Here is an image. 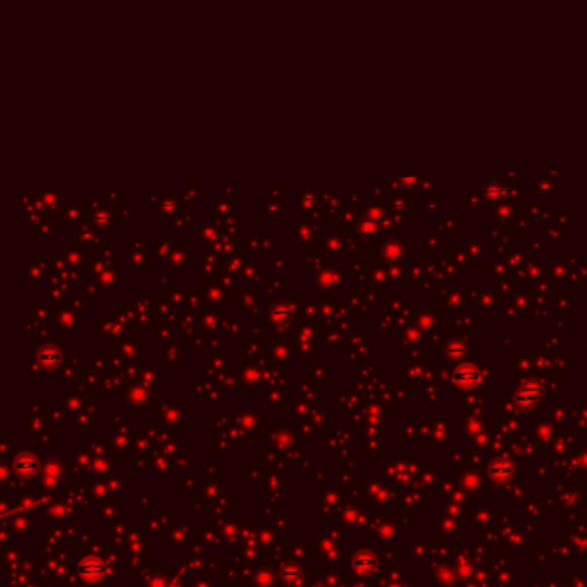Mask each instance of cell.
Masks as SVG:
<instances>
[{
	"label": "cell",
	"mask_w": 587,
	"mask_h": 587,
	"mask_svg": "<svg viewBox=\"0 0 587 587\" xmlns=\"http://www.w3.org/2000/svg\"><path fill=\"white\" fill-rule=\"evenodd\" d=\"M257 267H259V260H246L243 266V276L246 281H264V274L257 272Z\"/></svg>",
	"instance_id": "5bb4252c"
},
{
	"label": "cell",
	"mask_w": 587,
	"mask_h": 587,
	"mask_svg": "<svg viewBox=\"0 0 587 587\" xmlns=\"http://www.w3.org/2000/svg\"><path fill=\"white\" fill-rule=\"evenodd\" d=\"M259 246H260V250H264V252H267V250H272L274 248V240L270 236H262V238H259Z\"/></svg>",
	"instance_id": "d590c367"
},
{
	"label": "cell",
	"mask_w": 587,
	"mask_h": 587,
	"mask_svg": "<svg viewBox=\"0 0 587 587\" xmlns=\"http://www.w3.org/2000/svg\"><path fill=\"white\" fill-rule=\"evenodd\" d=\"M67 288H69L67 282L66 284H60V286H52V288H50V293H49L50 303H52L53 300H55V302H60V300L66 298V296L69 295V289Z\"/></svg>",
	"instance_id": "603a6c76"
},
{
	"label": "cell",
	"mask_w": 587,
	"mask_h": 587,
	"mask_svg": "<svg viewBox=\"0 0 587 587\" xmlns=\"http://www.w3.org/2000/svg\"><path fill=\"white\" fill-rule=\"evenodd\" d=\"M122 277L121 274H114L112 272V270H104L102 274H99V277H97V281H99V286L100 288H104V289H110V288H114L115 286V282L117 281H122Z\"/></svg>",
	"instance_id": "7c38bea8"
},
{
	"label": "cell",
	"mask_w": 587,
	"mask_h": 587,
	"mask_svg": "<svg viewBox=\"0 0 587 587\" xmlns=\"http://www.w3.org/2000/svg\"><path fill=\"white\" fill-rule=\"evenodd\" d=\"M195 215L193 213H188V212H179L176 213V217H174V233H177V229H183L184 226H193L195 224Z\"/></svg>",
	"instance_id": "d6986e66"
},
{
	"label": "cell",
	"mask_w": 587,
	"mask_h": 587,
	"mask_svg": "<svg viewBox=\"0 0 587 587\" xmlns=\"http://www.w3.org/2000/svg\"><path fill=\"white\" fill-rule=\"evenodd\" d=\"M45 266H47V264L33 262L30 267H28L26 270H24V274H26V279H31V281H36V279H43V277L47 276Z\"/></svg>",
	"instance_id": "ac0fdd59"
},
{
	"label": "cell",
	"mask_w": 587,
	"mask_h": 587,
	"mask_svg": "<svg viewBox=\"0 0 587 587\" xmlns=\"http://www.w3.org/2000/svg\"><path fill=\"white\" fill-rule=\"evenodd\" d=\"M71 309H74L76 312H78V314H85V312H86L85 300H81V298H72Z\"/></svg>",
	"instance_id": "8d00e7d4"
},
{
	"label": "cell",
	"mask_w": 587,
	"mask_h": 587,
	"mask_svg": "<svg viewBox=\"0 0 587 587\" xmlns=\"http://www.w3.org/2000/svg\"><path fill=\"white\" fill-rule=\"evenodd\" d=\"M157 288L159 289H164V291H167V295L172 291V282H171V277L169 276H157Z\"/></svg>",
	"instance_id": "f546056e"
},
{
	"label": "cell",
	"mask_w": 587,
	"mask_h": 587,
	"mask_svg": "<svg viewBox=\"0 0 587 587\" xmlns=\"http://www.w3.org/2000/svg\"><path fill=\"white\" fill-rule=\"evenodd\" d=\"M317 191H309V190H300L298 191V202L303 209H317L315 207V202H317Z\"/></svg>",
	"instance_id": "2e32d148"
},
{
	"label": "cell",
	"mask_w": 587,
	"mask_h": 587,
	"mask_svg": "<svg viewBox=\"0 0 587 587\" xmlns=\"http://www.w3.org/2000/svg\"><path fill=\"white\" fill-rule=\"evenodd\" d=\"M57 324H60L64 329H66V332H69L72 327H76V324H78V319H76V314L72 312V309H60L57 312Z\"/></svg>",
	"instance_id": "9c48e42d"
},
{
	"label": "cell",
	"mask_w": 587,
	"mask_h": 587,
	"mask_svg": "<svg viewBox=\"0 0 587 587\" xmlns=\"http://www.w3.org/2000/svg\"><path fill=\"white\" fill-rule=\"evenodd\" d=\"M186 295L188 293H177V291H171L169 293V300H171L172 305H181V303H186Z\"/></svg>",
	"instance_id": "e575fe53"
},
{
	"label": "cell",
	"mask_w": 587,
	"mask_h": 587,
	"mask_svg": "<svg viewBox=\"0 0 587 587\" xmlns=\"http://www.w3.org/2000/svg\"><path fill=\"white\" fill-rule=\"evenodd\" d=\"M241 227H243L241 220L240 219H233V217H231V219H227V220H224V224H222L224 234H227V236H236V234L241 231Z\"/></svg>",
	"instance_id": "7402d4cb"
},
{
	"label": "cell",
	"mask_w": 587,
	"mask_h": 587,
	"mask_svg": "<svg viewBox=\"0 0 587 587\" xmlns=\"http://www.w3.org/2000/svg\"><path fill=\"white\" fill-rule=\"evenodd\" d=\"M205 300L212 307L226 305L227 302V289L222 284H209L205 289Z\"/></svg>",
	"instance_id": "3957f363"
},
{
	"label": "cell",
	"mask_w": 587,
	"mask_h": 587,
	"mask_svg": "<svg viewBox=\"0 0 587 587\" xmlns=\"http://www.w3.org/2000/svg\"><path fill=\"white\" fill-rule=\"evenodd\" d=\"M172 238L171 236H159L157 238V255L160 257L162 260L167 259L169 253H172Z\"/></svg>",
	"instance_id": "9a60e30c"
},
{
	"label": "cell",
	"mask_w": 587,
	"mask_h": 587,
	"mask_svg": "<svg viewBox=\"0 0 587 587\" xmlns=\"http://www.w3.org/2000/svg\"><path fill=\"white\" fill-rule=\"evenodd\" d=\"M33 317L42 319V320H49V319H55V309L52 303L45 307H33Z\"/></svg>",
	"instance_id": "44dd1931"
},
{
	"label": "cell",
	"mask_w": 587,
	"mask_h": 587,
	"mask_svg": "<svg viewBox=\"0 0 587 587\" xmlns=\"http://www.w3.org/2000/svg\"><path fill=\"white\" fill-rule=\"evenodd\" d=\"M281 284H282V279H281V276L277 274V277L274 279L272 284L269 286V295H272L274 291H279V289H281Z\"/></svg>",
	"instance_id": "60d3db41"
},
{
	"label": "cell",
	"mask_w": 587,
	"mask_h": 587,
	"mask_svg": "<svg viewBox=\"0 0 587 587\" xmlns=\"http://www.w3.org/2000/svg\"><path fill=\"white\" fill-rule=\"evenodd\" d=\"M319 257H320V252H317V250H310V252H307V262L309 264L317 262Z\"/></svg>",
	"instance_id": "7bdbcfd3"
},
{
	"label": "cell",
	"mask_w": 587,
	"mask_h": 587,
	"mask_svg": "<svg viewBox=\"0 0 587 587\" xmlns=\"http://www.w3.org/2000/svg\"><path fill=\"white\" fill-rule=\"evenodd\" d=\"M245 262L246 260L243 259L240 253H231V255H227L226 262H222V267H224V270H227V272L236 274L238 270H243Z\"/></svg>",
	"instance_id": "30bf717a"
},
{
	"label": "cell",
	"mask_w": 587,
	"mask_h": 587,
	"mask_svg": "<svg viewBox=\"0 0 587 587\" xmlns=\"http://www.w3.org/2000/svg\"><path fill=\"white\" fill-rule=\"evenodd\" d=\"M99 288H100V286H99V282H97V281L88 282V295L90 296H99V293H100Z\"/></svg>",
	"instance_id": "b9f144b4"
},
{
	"label": "cell",
	"mask_w": 587,
	"mask_h": 587,
	"mask_svg": "<svg viewBox=\"0 0 587 587\" xmlns=\"http://www.w3.org/2000/svg\"><path fill=\"white\" fill-rule=\"evenodd\" d=\"M260 210L266 212L267 215H270V217H281V204H276V202L260 205Z\"/></svg>",
	"instance_id": "4316f807"
},
{
	"label": "cell",
	"mask_w": 587,
	"mask_h": 587,
	"mask_svg": "<svg viewBox=\"0 0 587 587\" xmlns=\"http://www.w3.org/2000/svg\"><path fill=\"white\" fill-rule=\"evenodd\" d=\"M177 210H179V205H177V200L174 197H160L157 202V213L159 215H172V213H177Z\"/></svg>",
	"instance_id": "ba28073f"
},
{
	"label": "cell",
	"mask_w": 587,
	"mask_h": 587,
	"mask_svg": "<svg viewBox=\"0 0 587 587\" xmlns=\"http://www.w3.org/2000/svg\"><path fill=\"white\" fill-rule=\"evenodd\" d=\"M236 300H238V305H245L246 310H252V309H255V305H257V293L240 291V293H236Z\"/></svg>",
	"instance_id": "e0dca14e"
},
{
	"label": "cell",
	"mask_w": 587,
	"mask_h": 587,
	"mask_svg": "<svg viewBox=\"0 0 587 587\" xmlns=\"http://www.w3.org/2000/svg\"><path fill=\"white\" fill-rule=\"evenodd\" d=\"M319 224L315 222V220H300L296 226L291 227V233L295 234V236H298L300 240L303 241H310V238L314 236L315 233H319Z\"/></svg>",
	"instance_id": "277c9868"
},
{
	"label": "cell",
	"mask_w": 587,
	"mask_h": 587,
	"mask_svg": "<svg viewBox=\"0 0 587 587\" xmlns=\"http://www.w3.org/2000/svg\"><path fill=\"white\" fill-rule=\"evenodd\" d=\"M90 219H92V224L100 233H107L110 227L117 226V217L114 215V212L107 209V205H102V209L90 213Z\"/></svg>",
	"instance_id": "6da1fadb"
},
{
	"label": "cell",
	"mask_w": 587,
	"mask_h": 587,
	"mask_svg": "<svg viewBox=\"0 0 587 587\" xmlns=\"http://www.w3.org/2000/svg\"><path fill=\"white\" fill-rule=\"evenodd\" d=\"M64 259H66L67 266L69 267H76L79 266V264H83V259H85V243H79V238H72L69 243H66L64 245Z\"/></svg>",
	"instance_id": "7a4b0ae2"
},
{
	"label": "cell",
	"mask_w": 587,
	"mask_h": 587,
	"mask_svg": "<svg viewBox=\"0 0 587 587\" xmlns=\"http://www.w3.org/2000/svg\"><path fill=\"white\" fill-rule=\"evenodd\" d=\"M257 243H259V238H255V236H246L245 240H243V245L246 246V250H255Z\"/></svg>",
	"instance_id": "f35d334b"
},
{
	"label": "cell",
	"mask_w": 587,
	"mask_h": 587,
	"mask_svg": "<svg viewBox=\"0 0 587 587\" xmlns=\"http://www.w3.org/2000/svg\"><path fill=\"white\" fill-rule=\"evenodd\" d=\"M99 250L104 253V259L107 260V262H112V255H114L115 250H117V245H115V243H112V245H102Z\"/></svg>",
	"instance_id": "1f68e13d"
},
{
	"label": "cell",
	"mask_w": 587,
	"mask_h": 587,
	"mask_svg": "<svg viewBox=\"0 0 587 587\" xmlns=\"http://www.w3.org/2000/svg\"><path fill=\"white\" fill-rule=\"evenodd\" d=\"M219 186H220V190H222L224 197H229L231 191L234 190V183H226V181H222V183H220Z\"/></svg>",
	"instance_id": "ab89813d"
},
{
	"label": "cell",
	"mask_w": 587,
	"mask_h": 587,
	"mask_svg": "<svg viewBox=\"0 0 587 587\" xmlns=\"http://www.w3.org/2000/svg\"><path fill=\"white\" fill-rule=\"evenodd\" d=\"M117 213H119V217H124V219H131V217H133V205H129V204H119V205H117Z\"/></svg>",
	"instance_id": "d6a6232c"
},
{
	"label": "cell",
	"mask_w": 587,
	"mask_h": 587,
	"mask_svg": "<svg viewBox=\"0 0 587 587\" xmlns=\"http://www.w3.org/2000/svg\"><path fill=\"white\" fill-rule=\"evenodd\" d=\"M128 262L131 266H147V259L141 253H128Z\"/></svg>",
	"instance_id": "836d02e7"
},
{
	"label": "cell",
	"mask_w": 587,
	"mask_h": 587,
	"mask_svg": "<svg viewBox=\"0 0 587 587\" xmlns=\"http://www.w3.org/2000/svg\"><path fill=\"white\" fill-rule=\"evenodd\" d=\"M60 193L55 190H42L40 191V202H42V207L50 209V210H57L60 205Z\"/></svg>",
	"instance_id": "52a82bcc"
},
{
	"label": "cell",
	"mask_w": 587,
	"mask_h": 587,
	"mask_svg": "<svg viewBox=\"0 0 587 587\" xmlns=\"http://www.w3.org/2000/svg\"><path fill=\"white\" fill-rule=\"evenodd\" d=\"M286 262H288V260H286L284 257H282V253H281V252H276V255H274L272 259L267 260V266H269V267H276V269L279 270V269H282V267H286Z\"/></svg>",
	"instance_id": "83f0119b"
},
{
	"label": "cell",
	"mask_w": 587,
	"mask_h": 587,
	"mask_svg": "<svg viewBox=\"0 0 587 587\" xmlns=\"http://www.w3.org/2000/svg\"><path fill=\"white\" fill-rule=\"evenodd\" d=\"M126 248H128L129 252L136 250V253H138V252H147V250H148V245H147V243H145L143 240H141L140 236H135L129 243H126Z\"/></svg>",
	"instance_id": "d4e9b609"
},
{
	"label": "cell",
	"mask_w": 587,
	"mask_h": 587,
	"mask_svg": "<svg viewBox=\"0 0 587 587\" xmlns=\"http://www.w3.org/2000/svg\"><path fill=\"white\" fill-rule=\"evenodd\" d=\"M195 322H197V315L191 314V312H188V314H183L179 317V324H183L184 329H193L195 327Z\"/></svg>",
	"instance_id": "f1b7e54d"
},
{
	"label": "cell",
	"mask_w": 587,
	"mask_h": 587,
	"mask_svg": "<svg viewBox=\"0 0 587 587\" xmlns=\"http://www.w3.org/2000/svg\"><path fill=\"white\" fill-rule=\"evenodd\" d=\"M124 193H126V191L122 190V188H119V190H107V188H105V190H104V195L110 198V200H115V198L122 197Z\"/></svg>",
	"instance_id": "74e56055"
},
{
	"label": "cell",
	"mask_w": 587,
	"mask_h": 587,
	"mask_svg": "<svg viewBox=\"0 0 587 587\" xmlns=\"http://www.w3.org/2000/svg\"><path fill=\"white\" fill-rule=\"evenodd\" d=\"M186 303L193 310H202L205 305V293L202 291H191L186 295Z\"/></svg>",
	"instance_id": "ffe728a7"
},
{
	"label": "cell",
	"mask_w": 587,
	"mask_h": 587,
	"mask_svg": "<svg viewBox=\"0 0 587 587\" xmlns=\"http://www.w3.org/2000/svg\"><path fill=\"white\" fill-rule=\"evenodd\" d=\"M186 259H188V245L176 246V248L172 250L171 264L174 266V272H177V270L181 269V266L186 264Z\"/></svg>",
	"instance_id": "4fadbf2b"
},
{
	"label": "cell",
	"mask_w": 587,
	"mask_h": 587,
	"mask_svg": "<svg viewBox=\"0 0 587 587\" xmlns=\"http://www.w3.org/2000/svg\"><path fill=\"white\" fill-rule=\"evenodd\" d=\"M200 322L209 329H212V327H215L217 324H220V315L217 314L215 307H207V309L202 310Z\"/></svg>",
	"instance_id": "8fae6325"
},
{
	"label": "cell",
	"mask_w": 587,
	"mask_h": 587,
	"mask_svg": "<svg viewBox=\"0 0 587 587\" xmlns=\"http://www.w3.org/2000/svg\"><path fill=\"white\" fill-rule=\"evenodd\" d=\"M52 229H53V222L50 220V217H45V219H43L42 222L38 224V226L33 227V233H35V234H38V233H42V234H50V233H52Z\"/></svg>",
	"instance_id": "484cf974"
},
{
	"label": "cell",
	"mask_w": 587,
	"mask_h": 587,
	"mask_svg": "<svg viewBox=\"0 0 587 587\" xmlns=\"http://www.w3.org/2000/svg\"><path fill=\"white\" fill-rule=\"evenodd\" d=\"M155 193H157L155 190H150V200H152V198H155Z\"/></svg>",
	"instance_id": "ee69618b"
},
{
	"label": "cell",
	"mask_w": 587,
	"mask_h": 587,
	"mask_svg": "<svg viewBox=\"0 0 587 587\" xmlns=\"http://www.w3.org/2000/svg\"><path fill=\"white\" fill-rule=\"evenodd\" d=\"M152 310H155L159 315H162V317L171 315V305H169V302H164V300L152 298Z\"/></svg>",
	"instance_id": "cb8c5ba5"
},
{
	"label": "cell",
	"mask_w": 587,
	"mask_h": 587,
	"mask_svg": "<svg viewBox=\"0 0 587 587\" xmlns=\"http://www.w3.org/2000/svg\"><path fill=\"white\" fill-rule=\"evenodd\" d=\"M198 240L205 241V245L207 243H215L219 241L220 234H219V229H217L213 224L210 222H198Z\"/></svg>",
	"instance_id": "5b68a950"
},
{
	"label": "cell",
	"mask_w": 587,
	"mask_h": 587,
	"mask_svg": "<svg viewBox=\"0 0 587 587\" xmlns=\"http://www.w3.org/2000/svg\"><path fill=\"white\" fill-rule=\"evenodd\" d=\"M219 281H220V284H222L226 289L233 288V286H234V274L227 272V270H226V272H219Z\"/></svg>",
	"instance_id": "4dcf8cb0"
},
{
	"label": "cell",
	"mask_w": 587,
	"mask_h": 587,
	"mask_svg": "<svg viewBox=\"0 0 587 587\" xmlns=\"http://www.w3.org/2000/svg\"><path fill=\"white\" fill-rule=\"evenodd\" d=\"M86 209H88L86 205H72V207H67L66 212H64V226L67 227L78 224L85 217Z\"/></svg>",
	"instance_id": "8992f818"
}]
</instances>
